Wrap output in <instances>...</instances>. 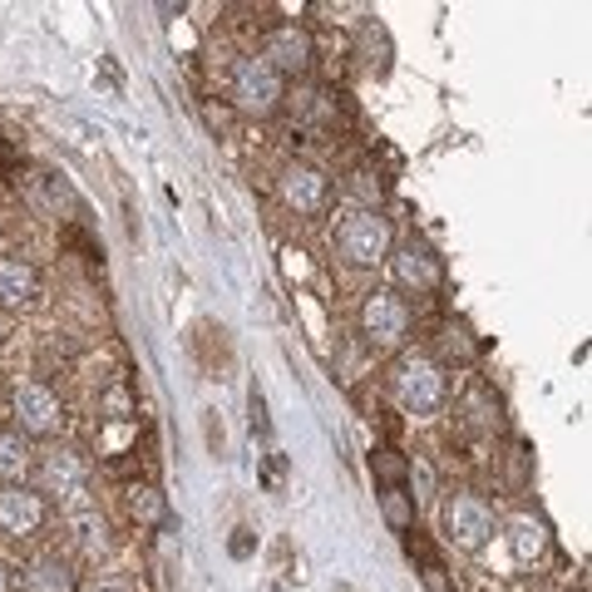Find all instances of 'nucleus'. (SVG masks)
I'll use <instances>...</instances> for the list:
<instances>
[{
  "instance_id": "1",
  "label": "nucleus",
  "mask_w": 592,
  "mask_h": 592,
  "mask_svg": "<svg viewBox=\"0 0 592 592\" xmlns=\"http://www.w3.org/2000/svg\"><path fill=\"white\" fill-rule=\"evenodd\" d=\"M227 95H233L237 114H247V119H272V114L282 109V99H287V85H282V75L272 70L262 55H247V60L233 65Z\"/></svg>"
},
{
  "instance_id": "2",
  "label": "nucleus",
  "mask_w": 592,
  "mask_h": 592,
  "mask_svg": "<svg viewBox=\"0 0 592 592\" xmlns=\"http://www.w3.org/2000/svg\"><path fill=\"white\" fill-rule=\"evenodd\" d=\"M336 247L351 267H375L395 253V233H391V218H381L375 208H361L351 213L346 223L336 227Z\"/></svg>"
},
{
  "instance_id": "3",
  "label": "nucleus",
  "mask_w": 592,
  "mask_h": 592,
  "mask_svg": "<svg viewBox=\"0 0 592 592\" xmlns=\"http://www.w3.org/2000/svg\"><path fill=\"white\" fill-rule=\"evenodd\" d=\"M395 401H401L410 415H435V410L444 405V391H450V385H444V371L435 366V361L430 356H401V366H395Z\"/></svg>"
},
{
  "instance_id": "4",
  "label": "nucleus",
  "mask_w": 592,
  "mask_h": 592,
  "mask_svg": "<svg viewBox=\"0 0 592 592\" xmlns=\"http://www.w3.org/2000/svg\"><path fill=\"white\" fill-rule=\"evenodd\" d=\"M444 539L464 553H480L489 539H494V514H489L484 499L474 494H454L444 504Z\"/></svg>"
},
{
  "instance_id": "5",
  "label": "nucleus",
  "mask_w": 592,
  "mask_h": 592,
  "mask_svg": "<svg viewBox=\"0 0 592 592\" xmlns=\"http://www.w3.org/2000/svg\"><path fill=\"white\" fill-rule=\"evenodd\" d=\"M361 332L375 351H395L410 336V306L395 292H371L361 306Z\"/></svg>"
},
{
  "instance_id": "6",
  "label": "nucleus",
  "mask_w": 592,
  "mask_h": 592,
  "mask_svg": "<svg viewBox=\"0 0 592 592\" xmlns=\"http://www.w3.org/2000/svg\"><path fill=\"white\" fill-rule=\"evenodd\" d=\"M16 420H20V435L50 440V435H60V425H65V405H60V395L45 391V385H20Z\"/></svg>"
},
{
  "instance_id": "7",
  "label": "nucleus",
  "mask_w": 592,
  "mask_h": 592,
  "mask_svg": "<svg viewBox=\"0 0 592 592\" xmlns=\"http://www.w3.org/2000/svg\"><path fill=\"white\" fill-rule=\"evenodd\" d=\"M262 60L272 65L282 79H296V75H306L312 70V60H316V45L306 30H296V26H282V30H272L267 45H262Z\"/></svg>"
},
{
  "instance_id": "8",
  "label": "nucleus",
  "mask_w": 592,
  "mask_h": 592,
  "mask_svg": "<svg viewBox=\"0 0 592 592\" xmlns=\"http://www.w3.org/2000/svg\"><path fill=\"white\" fill-rule=\"evenodd\" d=\"M277 188H282V203H287L292 213H322L326 193H332L326 174H322V168H312V164H287Z\"/></svg>"
},
{
  "instance_id": "9",
  "label": "nucleus",
  "mask_w": 592,
  "mask_h": 592,
  "mask_svg": "<svg viewBox=\"0 0 592 592\" xmlns=\"http://www.w3.org/2000/svg\"><path fill=\"white\" fill-rule=\"evenodd\" d=\"M45 523V499L26 484H0V533H36Z\"/></svg>"
},
{
  "instance_id": "10",
  "label": "nucleus",
  "mask_w": 592,
  "mask_h": 592,
  "mask_svg": "<svg viewBox=\"0 0 592 592\" xmlns=\"http://www.w3.org/2000/svg\"><path fill=\"white\" fill-rule=\"evenodd\" d=\"M40 296V272L26 257H0V312H20Z\"/></svg>"
},
{
  "instance_id": "11",
  "label": "nucleus",
  "mask_w": 592,
  "mask_h": 592,
  "mask_svg": "<svg viewBox=\"0 0 592 592\" xmlns=\"http://www.w3.org/2000/svg\"><path fill=\"white\" fill-rule=\"evenodd\" d=\"M391 267H395V277H401L405 287H415V292H435L440 287V257L430 253V247H420V243H405L401 253H391Z\"/></svg>"
},
{
  "instance_id": "12",
  "label": "nucleus",
  "mask_w": 592,
  "mask_h": 592,
  "mask_svg": "<svg viewBox=\"0 0 592 592\" xmlns=\"http://www.w3.org/2000/svg\"><path fill=\"white\" fill-rule=\"evenodd\" d=\"M79 484H85V464H79V454H70V450L45 454V464H40L45 494H79Z\"/></svg>"
},
{
  "instance_id": "13",
  "label": "nucleus",
  "mask_w": 592,
  "mask_h": 592,
  "mask_svg": "<svg viewBox=\"0 0 592 592\" xmlns=\"http://www.w3.org/2000/svg\"><path fill=\"white\" fill-rule=\"evenodd\" d=\"M26 588L30 592H79V573L65 563L60 553H45V558H36V563H30Z\"/></svg>"
},
{
  "instance_id": "14",
  "label": "nucleus",
  "mask_w": 592,
  "mask_h": 592,
  "mask_svg": "<svg viewBox=\"0 0 592 592\" xmlns=\"http://www.w3.org/2000/svg\"><path fill=\"white\" fill-rule=\"evenodd\" d=\"M30 474V444L20 430H0V484H26Z\"/></svg>"
},
{
  "instance_id": "15",
  "label": "nucleus",
  "mask_w": 592,
  "mask_h": 592,
  "mask_svg": "<svg viewBox=\"0 0 592 592\" xmlns=\"http://www.w3.org/2000/svg\"><path fill=\"white\" fill-rule=\"evenodd\" d=\"M509 543H514V558H519V563H533V558L549 553V529H543L539 519L519 514L514 523H509Z\"/></svg>"
},
{
  "instance_id": "16",
  "label": "nucleus",
  "mask_w": 592,
  "mask_h": 592,
  "mask_svg": "<svg viewBox=\"0 0 592 592\" xmlns=\"http://www.w3.org/2000/svg\"><path fill=\"white\" fill-rule=\"evenodd\" d=\"M381 514H385V523H391V533H410L415 529V499H410L401 484H385L381 489Z\"/></svg>"
},
{
  "instance_id": "17",
  "label": "nucleus",
  "mask_w": 592,
  "mask_h": 592,
  "mask_svg": "<svg viewBox=\"0 0 592 592\" xmlns=\"http://www.w3.org/2000/svg\"><path fill=\"white\" fill-rule=\"evenodd\" d=\"M134 519L148 523V529H158V523H168V499L158 494V489H134Z\"/></svg>"
},
{
  "instance_id": "18",
  "label": "nucleus",
  "mask_w": 592,
  "mask_h": 592,
  "mask_svg": "<svg viewBox=\"0 0 592 592\" xmlns=\"http://www.w3.org/2000/svg\"><path fill=\"white\" fill-rule=\"evenodd\" d=\"M70 529H75V539L85 543V549H95V553L109 543V523H105V514H95V509H89V514H75Z\"/></svg>"
},
{
  "instance_id": "19",
  "label": "nucleus",
  "mask_w": 592,
  "mask_h": 592,
  "mask_svg": "<svg viewBox=\"0 0 592 592\" xmlns=\"http://www.w3.org/2000/svg\"><path fill=\"white\" fill-rule=\"evenodd\" d=\"M30 198H36L45 213H60V208H70V203H75V198H70V188H65L55 174H40V178H36V188H30Z\"/></svg>"
},
{
  "instance_id": "20",
  "label": "nucleus",
  "mask_w": 592,
  "mask_h": 592,
  "mask_svg": "<svg viewBox=\"0 0 592 592\" xmlns=\"http://www.w3.org/2000/svg\"><path fill=\"white\" fill-rule=\"evenodd\" d=\"M375 470H381V480L385 484H401L405 480V470H410V460H401V454H395V450H375Z\"/></svg>"
},
{
  "instance_id": "21",
  "label": "nucleus",
  "mask_w": 592,
  "mask_h": 592,
  "mask_svg": "<svg viewBox=\"0 0 592 592\" xmlns=\"http://www.w3.org/2000/svg\"><path fill=\"white\" fill-rule=\"evenodd\" d=\"M79 592H139V588H134V578H124V573H99V578H89Z\"/></svg>"
},
{
  "instance_id": "22",
  "label": "nucleus",
  "mask_w": 592,
  "mask_h": 592,
  "mask_svg": "<svg viewBox=\"0 0 592 592\" xmlns=\"http://www.w3.org/2000/svg\"><path fill=\"white\" fill-rule=\"evenodd\" d=\"M405 474L415 480V494H410V499H430V494H435V470H430L425 460H410Z\"/></svg>"
},
{
  "instance_id": "23",
  "label": "nucleus",
  "mask_w": 592,
  "mask_h": 592,
  "mask_svg": "<svg viewBox=\"0 0 592 592\" xmlns=\"http://www.w3.org/2000/svg\"><path fill=\"white\" fill-rule=\"evenodd\" d=\"M109 410H114V420H124V415H129V395H124V391H109V401H105Z\"/></svg>"
},
{
  "instance_id": "24",
  "label": "nucleus",
  "mask_w": 592,
  "mask_h": 592,
  "mask_svg": "<svg viewBox=\"0 0 592 592\" xmlns=\"http://www.w3.org/2000/svg\"><path fill=\"white\" fill-rule=\"evenodd\" d=\"M361 193V198H381V184H371V174H356V184H351Z\"/></svg>"
},
{
  "instance_id": "25",
  "label": "nucleus",
  "mask_w": 592,
  "mask_h": 592,
  "mask_svg": "<svg viewBox=\"0 0 592 592\" xmlns=\"http://www.w3.org/2000/svg\"><path fill=\"white\" fill-rule=\"evenodd\" d=\"M6 326H10V316H0V341H6Z\"/></svg>"
},
{
  "instance_id": "26",
  "label": "nucleus",
  "mask_w": 592,
  "mask_h": 592,
  "mask_svg": "<svg viewBox=\"0 0 592 592\" xmlns=\"http://www.w3.org/2000/svg\"><path fill=\"white\" fill-rule=\"evenodd\" d=\"M0 592H10V583H6V573H0Z\"/></svg>"
}]
</instances>
